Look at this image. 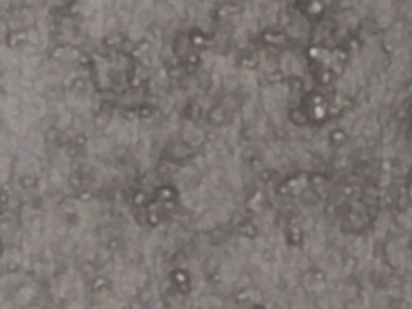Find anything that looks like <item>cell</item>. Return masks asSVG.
Instances as JSON below:
<instances>
[]
</instances>
